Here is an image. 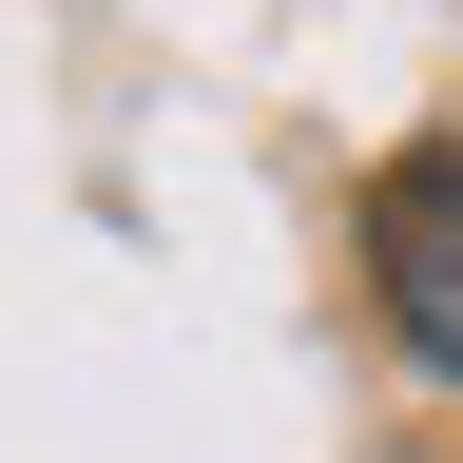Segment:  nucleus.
<instances>
[{"mask_svg": "<svg viewBox=\"0 0 463 463\" xmlns=\"http://www.w3.org/2000/svg\"><path fill=\"white\" fill-rule=\"evenodd\" d=\"M347 270H367V328L405 347V386H444V405H463V155H444V136L367 174Z\"/></svg>", "mask_w": 463, "mask_h": 463, "instance_id": "1", "label": "nucleus"}, {"mask_svg": "<svg viewBox=\"0 0 463 463\" xmlns=\"http://www.w3.org/2000/svg\"><path fill=\"white\" fill-rule=\"evenodd\" d=\"M386 463H425V444H386Z\"/></svg>", "mask_w": 463, "mask_h": 463, "instance_id": "2", "label": "nucleus"}]
</instances>
